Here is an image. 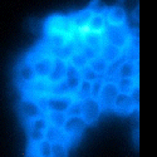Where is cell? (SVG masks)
<instances>
[{
	"instance_id": "cell-7",
	"label": "cell",
	"mask_w": 157,
	"mask_h": 157,
	"mask_svg": "<svg viewBox=\"0 0 157 157\" xmlns=\"http://www.w3.org/2000/svg\"><path fill=\"white\" fill-rule=\"evenodd\" d=\"M73 102L72 97H56L49 96L45 101V112H62L65 113Z\"/></svg>"
},
{
	"instance_id": "cell-11",
	"label": "cell",
	"mask_w": 157,
	"mask_h": 157,
	"mask_svg": "<svg viewBox=\"0 0 157 157\" xmlns=\"http://www.w3.org/2000/svg\"><path fill=\"white\" fill-rule=\"evenodd\" d=\"M106 19H107V25H112V27H124L127 24L126 11L121 6H113L107 9Z\"/></svg>"
},
{
	"instance_id": "cell-2",
	"label": "cell",
	"mask_w": 157,
	"mask_h": 157,
	"mask_svg": "<svg viewBox=\"0 0 157 157\" xmlns=\"http://www.w3.org/2000/svg\"><path fill=\"white\" fill-rule=\"evenodd\" d=\"M102 111L103 108L97 98L88 97L81 101V117L87 126L94 123L99 118Z\"/></svg>"
},
{
	"instance_id": "cell-6",
	"label": "cell",
	"mask_w": 157,
	"mask_h": 157,
	"mask_svg": "<svg viewBox=\"0 0 157 157\" xmlns=\"http://www.w3.org/2000/svg\"><path fill=\"white\" fill-rule=\"evenodd\" d=\"M120 78H138V65L136 62L127 60L120 62L114 69L113 79H120Z\"/></svg>"
},
{
	"instance_id": "cell-23",
	"label": "cell",
	"mask_w": 157,
	"mask_h": 157,
	"mask_svg": "<svg viewBox=\"0 0 157 157\" xmlns=\"http://www.w3.org/2000/svg\"><path fill=\"white\" fill-rule=\"evenodd\" d=\"M67 117H78L81 116V101H73L71 106L68 107L67 112H65Z\"/></svg>"
},
{
	"instance_id": "cell-1",
	"label": "cell",
	"mask_w": 157,
	"mask_h": 157,
	"mask_svg": "<svg viewBox=\"0 0 157 157\" xmlns=\"http://www.w3.org/2000/svg\"><path fill=\"white\" fill-rule=\"evenodd\" d=\"M104 40L106 43L114 45L120 49H126L129 43L132 42V34L128 30L127 25L124 27H112V25H107L106 29L103 32Z\"/></svg>"
},
{
	"instance_id": "cell-19",
	"label": "cell",
	"mask_w": 157,
	"mask_h": 157,
	"mask_svg": "<svg viewBox=\"0 0 157 157\" xmlns=\"http://www.w3.org/2000/svg\"><path fill=\"white\" fill-rule=\"evenodd\" d=\"M27 124H28V128H32V129H35V131H40V132H45L47 128L49 127L48 121L44 117V114L40 116V117H36V118H34V120H32Z\"/></svg>"
},
{
	"instance_id": "cell-21",
	"label": "cell",
	"mask_w": 157,
	"mask_h": 157,
	"mask_svg": "<svg viewBox=\"0 0 157 157\" xmlns=\"http://www.w3.org/2000/svg\"><path fill=\"white\" fill-rule=\"evenodd\" d=\"M34 148L40 157H52V143L48 140L39 142L36 146H34Z\"/></svg>"
},
{
	"instance_id": "cell-9",
	"label": "cell",
	"mask_w": 157,
	"mask_h": 157,
	"mask_svg": "<svg viewBox=\"0 0 157 157\" xmlns=\"http://www.w3.org/2000/svg\"><path fill=\"white\" fill-rule=\"evenodd\" d=\"M122 56H123V50L117 48L114 45H111L108 43H104L101 52H99V57L106 62L109 67L114 65L117 63H120L122 60Z\"/></svg>"
},
{
	"instance_id": "cell-12",
	"label": "cell",
	"mask_w": 157,
	"mask_h": 157,
	"mask_svg": "<svg viewBox=\"0 0 157 157\" xmlns=\"http://www.w3.org/2000/svg\"><path fill=\"white\" fill-rule=\"evenodd\" d=\"M92 11L89 10V8L84 9V10H81V11H77L74 14L69 15V19L72 21V25L73 28L77 30V32H83V30H87V25L92 18Z\"/></svg>"
},
{
	"instance_id": "cell-22",
	"label": "cell",
	"mask_w": 157,
	"mask_h": 157,
	"mask_svg": "<svg viewBox=\"0 0 157 157\" xmlns=\"http://www.w3.org/2000/svg\"><path fill=\"white\" fill-rule=\"evenodd\" d=\"M28 138H29V145L30 146H36L39 142L45 140V132H40V131H35V129L28 128Z\"/></svg>"
},
{
	"instance_id": "cell-15",
	"label": "cell",
	"mask_w": 157,
	"mask_h": 157,
	"mask_svg": "<svg viewBox=\"0 0 157 157\" xmlns=\"http://www.w3.org/2000/svg\"><path fill=\"white\" fill-rule=\"evenodd\" d=\"M88 67L92 69L97 75H99L101 78H104L107 75V72H108V69H109V65L104 62L99 56L98 57H96V58H93V59H89L88 60Z\"/></svg>"
},
{
	"instance_id": "cell-14",
	"label": "cell",
	"mask_w": 157,
	"mask_h": 157,
	"mask_svg": "<svg viewBox=\"0 0 157 157\" xmlns=\"http://www.w3.org/2000/svg\"><path fill=\"white\" fill-rule=\"evenodd\" d=\"M106 27H107L106 14H93L87 25V30L93 33H103Z\"/></svg>"
},
{
	"instance_id": "cell-20",
	"label": "cell",
	"mask_w": 157,
	"mask_h": 157,
	"mask_svg": "<svg viewBox=\"0 0 157 157\" xmlns=\"http://www.w3.org/2000/svg\"><path fill=\"white\" fill-rule=\"evenodd\" d=\"M52 157H68V146L64 142L52 143Z\"/></svg>"
},
{
	"instance_id": "cell-8",
	"label": "cell",
	"mask_w": 157,
	"mask_h": 157,
	"mask_svg": "<svg viewBox=\"0 0 157 157\" xmlns=\"http://www.w3.org/2000/svg\"><path fill=\"white\" fill-rule=\"evenodd\" d=\"M138 106H136L132 98L129 97V94L124 93H118L113 102V107L112 109L120 114H129L132 113L133 109H136Z\"/></svg>"
},
{
	"instance_id": "cell-5",
	"label": "cell",
	"mask_w": 157,
	"mask_h": 157,
	"mask_svg": "<svg viewBox=\"0 0 157 157\" xmlns=\"http://www.w3.org/2000/svg\"><path fill=\"white\" fill-rule=\"evenodd\" d=\"M18 109H19V114L21 117V120L25 123H28L32 120L36 118V117H40V116L44 114L42 108L39 107V104L35 101L29 99V98H23L19 102Z\"/></svg>"
},
{
	"instance_id": "cell-18",
	"label": "cell",
	"mask_w": 157,
	"mask_h": 157,
	"mask_svg": "<svg viewBox=\"0 0 157 157\" xmlns=\"http://www.w3.org/2000/svg\"><path fill=\"white\" fill-rule=\"evenodd\" d=\"M45 140H48L50 143H54V142H64L67 145V138L63 135L62 129L54 128V127H48L45 131Z\"/></svg>"
},
{
	"instance_id": "cell-4",
	"label": "cell",
	"mask_w": 157,
	"mask_h": 157,
	"mask_svg": "<svg viewBox=\"0 0 157 157\" xmlns=\"http://www.w3.org/2000/svg\"><path fill=\"white\" fill-rule=\"evenodd\" d=\"M118 88H117V83L114 79H107L103 81L101 92L98 94V102L101 103V106L103 109H112L113 102L118 94Z\"/></svg>"
},
{
	"instance_id": "cell-3",
	"label": "cell",
	"mask_w": 157,
	"mask_h": 157,
	"mask_svg": "<svg viewBox=\"0 0 157 157\" xmlns=\"http://www.w3.org/2000/svg\"><path fill=\"white\" fill-rule=\"evenodd\" d=\"M86 127H87V124L81 116L67 117V120H65L63 128H62L63 135L65 136V138H67V146L69 145L71 140H78L82 136Z\"/></svg>"
},
{
	"instance_id": "cell-24",
	"label": "cell",
	"mask_w": 157,
	"mask_h": 157,
	"mask_svg": "<svg viewBox=\"0 0 157 157\" xmlns=\"http://www.w3.org/2000/svg\"><path fill=\"white\" fill-rule=\"evenodd\" d=\"M25 157H40V156L36 153L34 146H30V145H29V147H28V150H27V155H25Z\"/></svg>"
},
{
	"instance_id": "cell-13",
	"label": "cell",
	"mask_w": 157,
	"mask_h": 157,
	"mask_svg": "<svg viewBox=\"0 0 157 157\" xmlns=\"http://www.w3.org/2000/svg\"><path fill=\"white\" fill-rule=\"evenodd\" d=\"M17 74H18V81L20 82V88L29 84L33 79H35V77H36L33 67L25 59L20 63V65L18 67Z\"/></svg>"
},
{
	"instance_id": "cell-17",
	"label": "cell",
	"mask_w": 157,
	"mask_h": 157,
	"mask_svg": "<svg viewBox=\"0 0 157 157\" xmlns=\"http://www.w3.org/2000/svg\"><path fill=\"white\" fill-rule=\"evenodd\" d=\"M117 83V88H118L120 93L129 94L132 92V89L138 86L137 78H120V79H114Z\"/></svg>"
},
{
	"instance_id": "cell-16",
	"label": "cell",
	"mask_w": 157,
	"mask_h": 157,
	"mask_svg": "<svg viewBox=\"0 0 157 157\" xmlns=\"http://www.w3.org/2000/svg\"><path fill=\"white\" fill-rule=\"evenodd\" d=\"M44 117L48 121V124L50 127H54L58 129L63 128V124L67 120V114L62 112H44Z\"/></svg>"
},
{
	"instance_id": "cell-10",
	"label": "cell",
	"mask_w": 157,
	"mask_h": 157,
	"mask_svg": "<svg viewBox=\"0 0 157 157\" xmlns=\"http://www.w3.org/2000/svg\"><path fill=\"white\" fill-rule=\"evenodd\" d=\"M67 69H68V62L62 58H56L53 60V67H52V72L48 77V81L52 84L63 81L65 78V74H67Z\"/></svg>"
}]
</instances>
